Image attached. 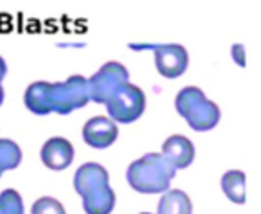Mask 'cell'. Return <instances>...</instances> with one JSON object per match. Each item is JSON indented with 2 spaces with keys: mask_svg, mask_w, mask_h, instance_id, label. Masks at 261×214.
Returning a JSON list of instances; mask_svg holds the SVG:
<instances>
[{
  "mask_svg": "<svg viewBox=\"0 0 261 214\" xmlns=\"http://www.w3.org/2000/svg\"><path fill=\"white\" fill-rule=\"evenodd\" d=\"M27 109L34 114H70L90 102L88 79L83 75H72L65 82H43L38 80L27 86L23 95Z\"/></svg>",
  "mask_w": 261,
  "mask_h": 214,
  "instance_id": "1",
  "label": "cell"
},
{
  "mask_svg": "<svg viewBox=\"0 0 261 214\" xmlns=\"http://www.w3.org/2000/svg\"><path fill=\"white\" fill-rule=\"evenodd\" d=\"M73 188L83 198L86 214H111L115 209V191L109 186V173L102 164H83L73 175Z\"/></svg>",
  "mask_w": 261,
  "mask_h": 214,
  "instance_id": "2",
  "label": "cell"
},
{
  "mask_svg": "<svg viewBox=\"0 0 261 214\" xmlns=\"http://www.w3.org/2000/svg\"><path fill=\"white\" fill-rule=\"evenodd\" d=\"M175 168L161 154H147L127 168V182L135 191L145 195L165 193L175 177Z\"/></svg>",
  "mask_w": 261,
  "mask_h": 214,
  "instance_id": "3",
  "label": "cell"
},
{
  "mask_svg": "<svg viewBox=\"0 0 261 214\" xmlns=\"http://www.w3.org/2000/svg\"><path fill=\"white\" fill-rule=\"evenodd\" d=\"M175 109L193 131H211L220 121V107L197 86H186L175 97Z\"/></svg>",
  "mask_w": 261,
  "mask_h": 214,
  "instance_id": "4",
  "label": "cell"
},
{
  "mask_svg": "<svg viewBox=\"0 0 261 214\" xmlns=\"http://www.w3.org/2000/svg\"><path fill=\"white\" fill-rule=\"evenodd\" d=\"M145 93L138 86L125 82L113 91L111 97L106 100L108 113L113 121L118 124H133L145 111Z\"/></svg>",
  "mask_w": 261,
  "mask_h": 214,
  "instance_id": "5",
  "label": "cell"
},
{
  "mask_svg": "<svg viewBox=\"0 0 261 214\" xmlns=\"http://www.w3.org/2000/svg\"><path fill=\"white\" fill-rule=\"evenodd\" d=\"M129 72L122 63L109 61L88 80V95L90 100L97 102V104H106L113 91L118 89L122 84L129 82Z\"/></svg>",
  "mask_w": 261,
  "mask_h": 214,
  "instance_id": "6",
  "label": "cell"
},
{
  "mask_svg": "<svg viewBox=\"0 0 261 214\" xmlns=\"http://www.w3.org/2000/svg\"><path fill=\"white\" fill-rule=\"evenodd\" d=\"M154 48L156 55V70L165 79H177L188 68V52L182 45L165 43V45H130V48Z\"/></svg>",
  "mask_w": 261,
  "mask_h": 214,
  "instance_id": "7",
  "label": "cell"
},
{
  "mask_svg": "<svg viewBox=\"0 0 261 214\" xmlns=\"http://www.w3.org/2000/svg\"><path fill=\"white\" fill-rule=\"evenodd\" d=\"M118 138V125L106 116H93L83 127V139L91 148L104 150Z\"/></svg>",
  "mask_w": 261,
  "mask_h": 214,
  "instance_id": "8",
  "label": "cell"
},
{
  "mask_svg": "<svg viewBox=\"0 0 261 214\" xmlns=\"http://www.w3.org/2000/svg\"><path fill=\"white\" fill-rule=\"evenodd\" d=\"M73 157H75L73 145L61 136L47 139L41 146V161L50 170H66L72 164Z\"/></svg>",
  "mask_w": 261,
  "mask_h": 214,
  "instance_id": "9",
  "label": "cell"
},
{
  "mask_svg": "<svg viewBox=\"0 0 261 214\" xmlns=\"http://www.w3.org/2000/svg\"><path fill=\"white\" fill-rule=\"evenodd\" d=\"M161 156L175 170H181V168H188L193 163V159H195V146H193V143L188 138H185L181 134H174L163 143Z\"/></svg>",
  "mask_w": 261,
  "mask_h": 214,
  "instance_id": "10",
  "label": "cell"
},
{
  "mask_svg": "<svg viewBox=\"0 0 261 214\" xmlns=\"http://www.w3.org/2000/svg\"><path fill=\"white\" fill-rule=\"evenodd\" d=\"M193 205L190 196L181 189H172L161 196L158 214H192Z\"/></svg>",
  "mask_w": 261,
  "mask_h": 214,
  "instance_id": "11",
  "label": "cell"
},
{
  "mask_svg": "<svg viewBox=\"0 0 261 214\" xmlns=\"http://www.w3.org/2000/svg\"><path fill=\"white\" fill-rule=\"evenodd\" d=\"M222 189L225 196L234 203L245 202V173L240 170H229L222 177Z\"/></svg>",
  "mask_w": 261,
  "mask_h": 214,
  "instance_id": "12",
  "label": "cell"
},
{
  "mask_svg": "<svg viewBox=\"0 0 261 214\" xmlns=\"http://www.w3.org/2000/svg\"><path fill=\"white\" fill-rule=\"evenodd\" d=\"M22 163V148L11 139L0 138V175L8 170H15Z\"/></svg>",
  "mask_w": 261,
  "mask_h": 214,
  "instance_id": "13",
  "label": "cell"
},
{
  "mask_svg": "<svg viewBox=\"0 0 261 214\" xmlns=\"http://www.w3.org/2000/svg\"><path fill=\"white\" fill-rule=\"evenodd\" d=\"M0 214H23V200L15 189H4L0 193Z\"/></svg>",
  "mask_w": 261,
  "mask_h": 214,
  "instance_id": "14",
  "label": "cell"
},
{
  "mask_svg": "<svg viewBox=\"0 0 261 214\" xmlns=\"http://www.w3.org/2000/svg\"><path fill=\"white\" fill-rule=\"evenodd\" d=\"M31 214H66V210L59 200L52 196H41L33 203Z\"/></svg>",
  "mask_w": 261,
  "mask_h": 214,
  "instance_id": "15",
  "label": "cell"
},
{
  "mask_svg": "<svg viewBox=\"0 0 261 214\" xmlns=\"http://www.w3.org/2000/svg\"><path fill=\"white\" fill-rule=\"evenodd\" d=\"M231 54H232V57L236 59V63H238L240 66L245 65V61H243V47H242V45H234V47L231 48Z\"/></svg>",
  "mask_w": 261,
  "mask_h": 214,
  "instance_id": "16",
  "label": "cell"
},
{
  "mask_svg": "<svg viewBox=\"0 0 261 214\" xmlns=\"http://www.w3.org/2000/svg\"><path fill=\"white\" fill-rule=\"evenodd\" d=\"M6 72H8V66H6V61L0 57V104L4 102V87H2V79H4Z\"/></svg>",
  "mask_w": 261,
  "mask_h": 214,
  "instance_id": "17",
  "label": "cell"
},
{
  "mask_svg": "<svg viewBox=\"0 0 261 214\" xmlns=\"http://www.w3.org/2000/svg\"><path fill=\"white\" fill-rule=\"evenodd\" d=\"M142 214H150V212H142Z\"/></svg>",
  "mask_w": 261,
  "mask_h": 214,
  "instance_id": "18",
  "label": "cell"
}]
</instances>
